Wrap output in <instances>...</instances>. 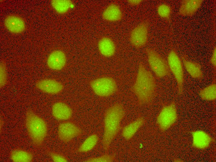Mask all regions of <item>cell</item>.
Returning a JSON list of instances; mask_svg holds the SVG:
<instances>
[{
    "label": "cell",
    "mask_w": 216,
    "mask_h": 162,
    "mask_svg": "<svg viewBox=\"0 0 216 162\" xmlns=\"http://www.w3.org/2000/svg\"><path fill=\"white\" fill-rule=\"evenodd\" d=\"M122 13L119 6L112 3L109 4L104 10L102 14L103 18L110 22L119 21L121 20Z\"/></svg>",
    "instance_id": "cell-16"
},
{
    "label": "cell",
    "mask_w": 216,
    "mask_h": 162,
    "mask_svg": "<svg viewBox=\"0 0 216 162\" xmlns=\"http://www.w3.org/2000/svg\"><path fill=\"white\" fill-rule=\"evenodd\" d=\"M209 62L213 67L215 74L216 70V48L214 46L213 50L212 53L210 58Z\"/></svg>",
    "instance_id": "cell-28"
},
{
    "label": "cell",
    "mask_w": 216,
    "mask_h": 162,
    "mask_svg": "<svg viewBox=\"0 0 216 162\" xmlns=\"http://www.w3.org/2000/svg\"><path fill=\"white\" fill-rule=\"evenodd\" d=\"M167 62L170 72L176 82L178 94H182L184 82V69L181 60L174 49L169 52Z\"/></svg>",
    "instance_id": "cell-4"
},
{
    "label": "cell",
    "mask_w": 216,
    "mask_h": 162,
    "mask_svg": "<svg viewBox=\"0 0 216 162\" xmlns=\"http://www.w3.org/2000/svg\"><path fill=\"white\" fill-rule=\"evenodd\" d=\"M146 52L150 67L157 78L169 75L170 71L167 61L152 49L146 48Z\"/></svg>",
    "instance_id": "cell-5"
},
{
    "label": "cell",
    "mask_w": 216,
    "mask_h": 162,
    "mask_svg": "<svg viewBox=\"0 0 216 162\" xmlns=\"http://www.w3.org/2000/svg\"><path fill=\"white\" fill-rule=\"evenodd\" d=\"M35 87L41 91L51 94L59 93L63 90L64 86L61 82L50 79H40L36 81Z\"/></svg>",
    "instance_id": "cell-10"
},
{
    "label": "cell",
    "mask_w": 216,
    "mask_h": 162,
    "mask_svg": "<svg viewBox=\"0 0 216 162\" xmlns=\"http://www.w3.org/2000/svg\"><path fill=\"white\" fill-rule=\"evenodd\" d=\"M25 124L29 136L33 143L38 147L43 144L48 132L45 120L31 109L26 112Z\"/></svg>",
    "instance_id": "cell-3"
},
{
    "label": "cell",
    "mask_w": 216,
    "mask_h": 162,
    "mask_svg": "<svg viewBox=\"0 0 216 162\" xmlns=\"http://www.w3.org/2000/svg\"><path fill=\"white\" fill-rule=\"evenodd\" d=\"M144 122L145 120L143 118L138 117L123 128L122 131L123 136L127 141L130 140Z\"/></svg>",
    "instance_id": "cell-19"
},
{
    "label": "cell",
    "mask_w": 216,
    "mask_h": 162,
    "mask_svg": "<svg viewBox=\"0 0 216 162\" xmlns=\"http://www.w3.org/2000/svg\"><path fill=\"white\" fill-rule=\"evenodd\" d=\"M98 47L100 53L105 57H111L115 51L116 47L114 42L108 37L101 38L98 41Z\"/></svg>",
    "instance_id": "cell-18"
},
{
    "label": "cell",
    "mask_w": 216,
    "mask_h": 162,
    "mask_svg": "<svg viewBox=\"0 0 216 162\" xmlns=\"http://www.w3.org/2000/svg\"><path fill=\"white\" fill-rule=\"evenodd\" d=\"M81 130L74 123L65 122L59 124L57 133L60 139L66 143L74 138L80 135Z\"/></svg>",
    "instance_id": "cell-9"
},
{
    "label": "cell",
    "mask_w": 216,
    "mask_h": 162,
    "mask_svg": "<svg viewBox=\"0 0 216 162\" xmlns=\"http://www.w3.org/2000/svg\"><path fill=\"white\" fill-rule=\"evenodd\" d=\"M125 112L123 105L114 104L109 107L104 115V129L102 143L103 148L108 151L112 141L120 128V122L125 116Z\"/></svg>",
    "instance_id": "cell-2"
},
{
    "label": "cell",
    "mask_w": 216,
    "mask_h": 162,
    "mask_svg": "<svg viewBox=\"0 0 216 162\" xmlns=\"http://www.w3.org/2000/svg\"><path fill=\"white\" fill-rule=\"evenodd\" d=\"M11 159L14 162H30L33 159V155L30 152L21 149H15L10 153Z\"/></svg>",
    "instance_id": "cell-20"
},
{
    "label": "cell",
    "mask_w": 216,
    "mask_h": 162,
    "mask_svg": "<svg viewBox=\"0 0 216 162\" xmlns=\"http://www.w3.org/2000/svg\"><path fill=\"white\" fill-rule=\"evenodd\" d=\"M182 59L186 70L192 78L199 80L203 79V74L201 66L199 63L188 60L182 56Z\"/></svg>",
    "instance_id": "cell-17"
},
{
    "label": "cell",
    "mask_w": 216,
    "mask_h": 162,
    "mask_svg": "<svg viewBox=\"0 0 216 162\" xmlns=\"http://www.w3.org/2000/svg\"><path fill=\"white\" fill-rule=\"evenodd\" d=\"M159 15L164 19H169L172 13V9L168 4L165 3L161 4L159 5L157 8Z\"/></svg>",
    "instance_id": "cell-24"
},
{
    "label": "cell",
    "mask_w": 216,
    "mask_h": 162,
    "mask_svg": "<svg viewBox=\"0 0 216 162\" xmlns=\"http://www.w3.org/2000/svg\"><path fill=\"white\" fill-rule=\"evenodd\" d=\"M66 57L65 53L60 50L53 51L49 55L47 64L50 69L56 70L62 69L65 66Z\"/></svg>",
    "instance_id": "cell-13"
},
{
    "label": "cell",
    "mask_w": 216,
    "mask_h": 162,
    "mask_svg": "<svg viewBox=\"0 0 216 162\" xmlns=\"http://www.w3.org/2000/svg\"><path fill=\"white\" fill-rule=\"evenodd\" d=\"M99 137L96 134L88 136L83 142L78 150L79 152H85L91 150L96 145Z\"/></svg>",
    "instance_id": "cell-23"
},
{
    "label": "cell",
    "mask_w": 216,
    "mask_h": 162,
    "mask_svg": "<svg viewBox=\"0 0 216 162\" xmlns=\"http://www.w3.org/2000/svg\"><path fill=\"white\" fill-rule=\"evenodd\" d=\"M131 90L137 97L140 105L150 103L156 96L157 85L155 78L142 62L139 63L136 79Z\"/></svg>",
    "instance_id": "cell-1"
},
{
    "label": "cell",
    "mask_w": 216,
    "mask_h": 162,
    "mask_svg": "<svg viewBox=\"0 0 216 162\" xmlns=\"http://www.w3.org/2000/svg\"><path fill=\"white\" fill-rule=\"evenodd\" d=\"M142 2V0H129L128 2L132 6H137L140 4Z\"/></svg>",
    "instance_id": "cell-29"
},
{
    "label": "cell",
    "mask_w": 216,
    "mask_h": 162,
    "mask_svg": "<svg viewBox=\"0 0 216 162\" xmlns=\"http://www.w3.org/2000/svg\"><path fill=\"white\" fill-rule=\"evenodd\" d=\"M192 146L194 148L203 150L208 148L214 139L207 132L202 130H195L191 132Z\"/></svg>",
    "instance_id": "cell-11"
},
{
    "label": "cell",
    "mask_w": 216,
    "mask_h": 162,
    "mask_svg": "<svg viewBox=\"0 0 216 162\" xmlns=\"http://www.w3.org/2000/svg\"><path fill=\"white\" fill-rule=\"evenodd\" d=\"M215 78L212 83L201 89L199 95L203 100L214 101L216 99V84Z\"/></svg>",
    "instance_id": "cell-21"
},
{
    "label": "cell",
    "mask_w": 216,
    "mask_h": 162,
    "mask_svg": "<svg viewBox=\"0 0 216 162\" xmlns=\"http://www.w3.org/2000/svg\"><path fill=\"white\" fill-rule=\"evenodd\" d=\"M148 26L145 21L141 22L131 31L129 40L131 45L136 48L145 46L148 40Z\"/></svg>",
    "instance_id": "cell-8"
},
{
    "label": "cell",
    "mask_w": 216,
    "mask_h": 162,
    "mask_svg": "<svg viewBox=\"0 0 216 162\" xmlns=\"http://www.w3.org/2000/svg\"><path fill=\"white\" fill-rule=\"evenodd\" d=\"M4 25L9 31L15 34L22 32L25 28V24L24 19L16 14H11L7 16L4 20Z\"/></svg>",
    "instance_id": "cell-12"
},
{
    "label": "cell",
    "mask_w": 216,
    "mask_h": 162,
    "mask_svg": "<svg viewBox=\"0 0 216 162\" xmlns=\"http://www.w3.org/2000/svg\"><path fill=\"white\" fill-rule=\"evenodd\" d=\"M49 155L52 159L55 162H65L68 161L67 158L64 155L54 152H50Z\"/></svg>",
    "instance_id": "cell-27"
},
{
    "label": "cell",
    "mask_w": 216,
    "mask_h": 162,
    "mask_svg": "<svg viewBox=\"0 0 216 162\" xmlns=\"http://www.w3.org/2000/svg\"><path fill=\"white\" fill-rule=\"evenodd\" d=\"M115 156L114 155L105 154L100 156L90 158L86 161L88 162H111L115 160Z\"/></svg>",
    "instance_id": "cell-26"
},
{
    "label": "cell",
    "mask_w": 216,
    "mask_h": 162,
    "mask_svg": "<svg viewBox=\"0 0 216 162\" xmlns=\"http://www.w3.org/2000/svg\"><path fill=\"white\" fill-rule=\"evenodd\" d=\"M90 85L94 93L97 96L102 97L110 96L117 89L115 81L109 77L95 79L91 82Z\"/></svg>",
    "instance_id": "cell-7"
},
{
    "label": "cell",
    "mask_w": 216,
    "mask_h": 162,
    "mask_svg": "<svg viewBox=\"0 0 216 162\" xmlns=\"http://www.w3.org/2000/svg\"><path fill=\"white\" fill-rule=\"evenodd\" d=\"M51 5L54 10L60 14L66 13L73 7L72 2L69 0H52Z\"/></svg>",
    "instance_id": "cell-22"
},
{
    "label": "cell",
    "mask_w": 216,
    "mask_h": 162,
    "mask_svg": "<svg viewBox=\"0 0 216 162\" xmlns=\"http://www.w3.org/2000/svg\"><path fill=\"white\" fill-rule=\"evenodd\" d=\"M178 118L176 104L173 101L163 107L157 117L156 123L159 129L164 131L173 125Z\"/></svg>",
    "instance_id": "cell-6"
},
{
    "label": "cell",
    "mask_w": 216,
    "mask_h": 162,
    "mask_svg": "<svg viewBox=\"0 0 216 162\" xmlns=\"http://www.w3.org/2000/svg\"><path fill=\"white\" fill-rule=\"evenodd\" d=\"M202 0H184L182 1L178 11L179 15L191 17L197 12L201 6Z\"/></svg>",
    "instance_id": "cell-14"
},
{
    "label": "cell",
    "mask_w": 216,
    "mask_h": 162,
    "mask_svg": "<svg viewBox=\"0 0 216 162\" xmlns=\"http://www.w3.org/2000/svg\"><path fill=\"white\" fill-rule=\"evenodd\" d=\"M53 116L60 120H66L72 116V111L70 107L63 102H59L54 103L52 107Z\"/></svg>",
    "instance_id": "cell-15"
},
{
    "label": "cell",
    "mask_w": 216,
    "mask_h": 162,
    "mask_svg": "<svg viewBox=\"0 0 216 162\" xmlns=\"http://www.w3.org/2000/svg\"><path fill=\"white\" fill-rule=\"evenodd\" d=\"M3 123L2 122V121H0V130H1V129L2 128V126H3Z\"/></svg>",
    "instance_id": "cell-30"
},
{
    "label": "cell",
    "mask_w": 216,
    "mask_h": 162,
    "mask_svg": "<svg viewBox=\"0 0 216 162\" xmlns=\"http://www.w3.org/2000/svg\"><path fill=\"white\" fill-rule=\"evenodd\" d=\"M5 62L1 61L0 65V86L2 88L5 86L7 82V74Z\"/></svg>",
    "instance_id": "cell-25"
}]
</instances>
